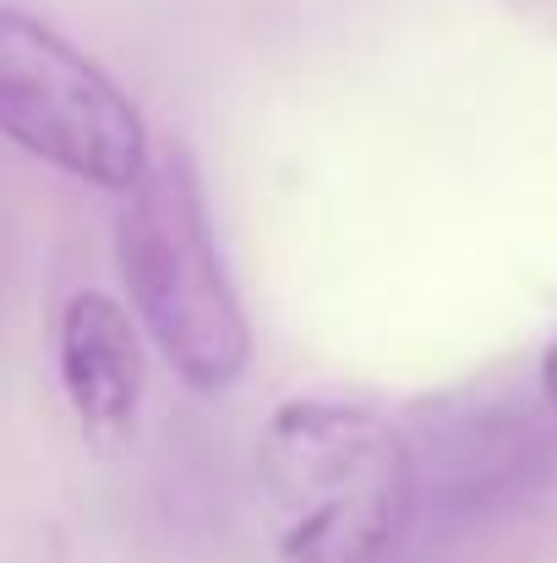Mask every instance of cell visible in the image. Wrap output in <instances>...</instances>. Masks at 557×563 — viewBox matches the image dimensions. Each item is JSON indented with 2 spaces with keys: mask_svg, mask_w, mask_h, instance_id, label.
Masks as SVG:
<instances>
[{
  "mask_svg": "<svg viewBox=\"0 0 557 563\" xmlns=\"http://www.w3.org/2000/svg\"><path fill=\"white\" fill-rule=\"evenodd\" d=\"M257 504L285 563H382L415 509L393 421L345 399H290L257 438Z\"/></svg>",
  "mask_w": 557,
  "mask_h": 563,
  "instance_id": "1",
  "label": "cell"
},
{
  "mask_svg": "<svg viewBox=\"0 0 557 563\" xmlns=\"http://www.w3.org/2000/svg\"><path fill=\"white\" fill-rule=\"evenodd\" d=\"M115 257L143 329L191 388L219 394L246 373L252 329L224 279L208 202L181 148L148 159L115 224Z\"/></svg>",
  "mask_w": 557,
  "mask_h": 563,
  "instance_id": "2",
  "label": "cell"
},
{
  "mask_svg": "<svg viewBox=\"0 0 557 563\" xmlns=\"http://www.w3.org/2000/svg\"><path fill=\"white\" fill-rule=\"evenodd\" d=\"M0 137L104 191H132L148 170V132L132 99L60 33L5 5H0Z\"/></svg>",
  "mask_w": 557,
  "mask_h": 563,
  "instance_id": "3",
  "label": "cell"
},
{
  "mask_svg": "<svg viewBox=\"0 0 557 563\" xmlns=\"http://www.w3.org/2000/svg\"><path fill=\"white\" fill-rule=\"evenodd\" d=\"M60 388L88 443L121 449L132 438L143 405V345L132 318L99 290L71 296L60 312Z\"/></svg>",
  "mask_w": 557,
  "mask_h": 563,
  "instance_id": "4",
  "label": "cell"
},
{
  "mask_svg": "<svg viewBox=\"0 0 557 563\" xmlns=\"http://www.w3.org/2000/svg\"><path fill=\"white\" fill-rule=\"evenodd\" d=\"M542 388H547V399L557 405V334H553V345H547V356H542Z\"/></svg>",
  "mask_w": 557,
  "mask_h": 563,
  "instance_id": "5",
  "label": "cell"
}]
</instances>
